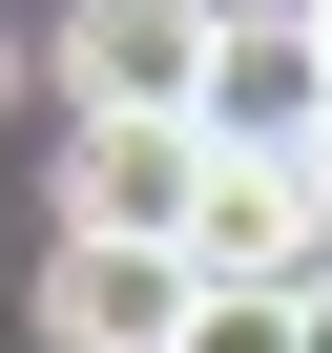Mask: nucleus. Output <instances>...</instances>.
<instances>
[{
    "label": "nucleus",
    "instance_id": "20e7f679",
    "mask_svg": "<svg viewBox=\"0 0 332 353\" xmlns=\"http://www.w3.org/2000/svg\"><path fill=\"white\" fill-rule=\"evenodd\" d=\"M166 332H187V250H125V229L42 250V353H166Z\"/></svg>",
    "mask_w": 332,
    "mask_h": 353
},
{
    "label": "nucleus",
    "instance_id": "f03ea898",
    "mask_svg": "<svg viewBox=\"0 0 332 353\" xmlns=\"http://www.w3.org/2000/svg\"><path fill=\"white\" fill-rule=\"evenodd\" d=\"M208 21H229V0H63V104L83 125H145V104H187L208 83Z\"/></svg>",
    "mask_w": 332,
    "mask_h": 353
},
{
    "label": "nucleus",
    "instance_id": "39448f33",
    "mask_svg": "<svg viewBox=\"0 0 332 353\" xmlns=\"http://www.w3.org/2000/svg\"><path fill=\"white\" fill-rule=\"evenodd\" d=\"M187 188H208V125H187V104H145V125H83V145H63V229L166 250V229H187Z\"/></svg>",
    "mask_w": 332,
    "mask_h": 353
},
{
    "label": "nucleus",
    "instance_id": "7ed1b4c3",
    "mask_svg": "<svg viewBox=\"0 0 332 353\" xmlns=\"http://www.w3.org/2000/svg\"><path fill=\"white\" fill-rule=\"evenodd\" d=\"M166 250H187V291H311V270H332L311 188H291V166H229V145H208V188H187Z\"/></svg>",
    "mask_w": 332,
    "mask_h": 353
},
{
    "label": "nucleus",
    "instance_id": "423d86ee",
    "mask_svg": "<svg viewBox=\"0 0 332 353\" xmlns=\"http://www.w3.org/2000/svg\"><path fill=\"white\" fill-rule=\"evenodd\" d=\"M166 353H291V291H187V332Z\"/></svg>",
    "mask_w": 332,
    "mask_h": 353
},
{
    "label": "nucleus",
    "instance_id": "6e6552de",
    "mask_svg": "<svg viewBox=\"0 0 332 353\" xmlns=\"http://www.w3.org/2000/svg\"><path fill=\"white\" fill-rule=\"evenodd\" d=\"M291 21H311V42H332V0H291Z\"/></svg>",
    "mask_w": 332,
    "mask_h": 353
},
{
    "label": "nucleus",
    "instance_id": "f257e3e1",
    "mask_svg": "<svg viewBox=\"0 0 332 353\" xmlns=\"http://www.w3.org/2000/svg\"><path fill=\"white\" fill-rule=\"evenodd\" d=\"M187 125H208L229 166H291V145L332 125V42L291 21V0H249V21H208V83H187Z\"/></svg>",
    "mask_w": 332,
    "mask_h": 353
},
{
    "label": "nucleus",
    "instance_id": "0eeeda50",
    "mask_svg": "<svg viewBox=\"0 0 332 353\" xmlns=\"http://www.w3.org/2000/svg\"><path fill=\"white\" fill-rule=\"evenodd\" d=\"M291 353H332V270H311V291H291Z\"/></svg>",
    "mask_w": 332,
    "mask_h": 353
},
{
    "label": "nucleus",
    "instance_id": "1a4fd4ad",
    "mask_svg": "<svg viewBox=\"0 0 332 353\" xmlns=\"http://www.w3.org/2000/svg\"><path fill=\"white\" fill-rule=\"evenodd\" d=\"M0 83H21V42H0Z\"/></svg>",
    "mask_w": 332,
    "mask_h": 353
}]
</instances>
